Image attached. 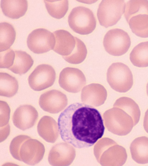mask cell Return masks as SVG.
I'll return each mask as SVG.
<instances>
[{"instance_id": "obj_1", "label": "cell", "mask_w": 148, "mask_h": 166, "mask_svg": "<svg viewBox=\"0 0 148 166\" xmlns=\"http://www.w3.org/2000/svg\"><path fill=\"white\" fill-rule=\"evenodd\" d=\"M58 125L62 140L79 149L94 145L102 137L105 129L99 112L80 103L71 104L60 114Z\"/></svg>"}, {"instance_id": "obj_2", "label": "cell", "mask_w": 148, "mask_h": 166, "mask_svg": "<svg viewBox=\"0 0 148 166\" xmlns=\"http://www.w3.org/2000/svg\"><path fill=\"white\" fill-rule=\"evenodd\" d=\"M107 79L111 88L120 93H125L132 88L133 76L128 67L120 62L112 63L107 73Z\"/></svg>"}, {"instance_id": "obj_3", "label": "cell", "mask_w": 148, "mask_h": 166, "mask_svg": "<svg viewBox=\"0 0 148 166\" xmlns=\"http://www.w3.org/2000/svg\"><path fill=\"white\" fill-rule=\"evenodd\" d=\"M68 22L71 29L83 35L91 33L95 29L96 21L92 11L84 7L73 8L68 17Z\"/></svg>"}, {"instance_id": "obj_4", "label": "cell", "mask_w": 148, "mask_h": 166, "mask_svg": "<svg viewBox=\"0 0 148 166\" xmlns=\"http://www.w3.org/2000/svg\"><path fill=\"white\" fill-rule=\"evenodd\" d=\"M125 6L124 0L102 1L97 14L101 25L107 28L116 24L124 13Z\"/></svg>"}, {"instance_id": "obj_5", "label": "cell", "mask_w": 148, "mask_h": 166, "mask_svg": "<svg viewBox=\"0 0 148 166\" xmlns=\"http://www.w3.org/2000/svg\"><path fill=\"white\" fill-rule=\"evenodd\" d=\"M105 50L109 54L119 56L125 54L130 47L131 41L128 33L119 29L109 30L105 34L103 40Z\"/></svg>"}, {"instance_id": "obj_6", "label": "cell", "mask_w": 148, "mask_h": 166, "mask_svg": "<svg viewBox=\"0 0 148 166\" xmlns=\"http://www.w3.org/2000/svg\"><path fill=\"white\" fill-rule=\"evenodd\" d=\"M55 44L54 35L43 28L33 30L29 35L27 39V46L29 49L37 54L45 53L53 50Z\"/></svg>"}, {"instance_id": "obj_7", "label": "cell", "mask_w": 148, "mask_h": 166, "mask_svg": "<svg viewBox=\"0 0 148 166\" xmlns=\"http://www.w3.org/2000/svg\"><path fill=\"white\" fill-rule=\"evenodd\" d=\"M56 78V72L52 66L41 64L38 65L29 76L28 83L32 89L40 91L51 86Z\"/></svg>"}, {"instance_id": "obj_8", "label": "cell", "mask_w": 148, "mask_h": 166, "mask_svg": "<svg viewBox=\"0 0 148 166\" xmlns=\"http://www.w3.org/2000/svg\"><path fill=\"white\" fill-rule=\"evenodd\" d=\"M60 86L67 91L76 93L81 90L86 84V77L80 69L67 67L60 72L59 79Z\"/></svg>"}, {"instance_id": "obj_9", "label": "cell", "mask_w": 148, "mask_h": 166, "mask_svg": "<svg viewBox=\"0 0 148 166\" xmlns=\"http://www.w3.org/2000/svg\"><path fill=\"white\" fill-rule=\"evenodd\" d=\"M45 152L43 144L37 139L31 138L25 141L20 149L21 161L30 165H34L42 159Z\"/></svg>"}, {"instance_id": "obj_10", "label": "cell", "mask_w": 148, "mask_h": 166, "mask_svg": "<svg viewBox=\"0 0 148 166\" xmlns=\"http://www.w3.org/2000/svg\"><path fill=\"white\" fill-rule=\"evenodd\" d=\"M66 96L61 92L56 90L47 91L40 97L39 103L45 111L55 114L63 110L67 104Z\"/></svg>"}, {"instance_id": "obj_11", "label": "cell", "mask_w": 148, "mask_h": 166, "mask_svg": "<svg viewBox=\"0 0 148 166\" xmlns=\"http://www.w3.org/2000/svg\"><path fill=\"white\" fill-rule=\"evenodd\" d=\"M38 116V113L34 107L29 105H24L20 106L15 111L12 121L17 128L25 131L34 125Z\"/></svg>"}, {"instance_id": "obj_12", "label": "cell", "mask_w": 148, "mask_h": 166, "mask_svg": "<svg viewBox=\"0 0 148 166\" xmlns=\"http://www.w3.org/2000/svg\"><path fill=\"white\" fill-rule=\"evenodd\" d=\"M107 96V91L105 87L98 83H92L84 86L81 93L83 103L92 106H99L103 104Z\"/></svg>"}, {"instance_id": "obj_13", "label": "cell", "mask_w": 148, "mask_h": 166, "mask_svg": "<svg viewBox=\"0 0 148 166\" xmlns=\"http://www.w3.org/2000/svg\"><path fill=\"white\" fill-rule=\"evenodd\" d=\"M53 33L55 44L53 50L62 56L70 55L75 46V37L68 31L62 29L56 31Z\"/></svg>"}, {"instance_id": "obj_14", "label": "cell", "mask_w": 148, "mask_h": 166, "mask_svg": "<svg viewBox=\"0 0 148 166\" xmlns=\"http://www.w3.org/2000/svg\"><path fill=\"white\" fill-rule=\"evenodd\" d=\"M115 120V133L123 136L129 134L134 125L132 117L122 109L114 108L107 111Z\"/></svg>"}, {"instance_id": "obj_15", "label": "cell", "mask_w": 148, "mask_h": 166, "mask_svg": "<svg viewBox=\"0 0 148 166\" xmlns=\"http://www.w3.org/2000/svg\"><path fill=\"white\" fill-rule=\"evenodd\" d=\"M39 135L46 142L54 143L57 139L59 132L58 124L52 117L45 116L39 120L37 125Z\"/></svg>"}, {"instance_id": "obj_16", "label": "cell", "mask_w": 148, "mask_h": 166, "mask_svg": "<svg viewBox=\"0 0 148 166\" xmlns=\"http://www.w3.org/2000/svg\"><path fill=\"white\" fill-rule=\"evenodd\" d=\"M28 2L25 0H1V7L3 14L13 19L23 16L28 8Z\"/></svg>"}, {"instance_id": "obj_17", "label": "cell", "mask_w": 148, "mask_h": 166, "mask_svg": "<svg viewBox=\"0 0 148 166\" xmlns=\"http://www.w3.org/2000/svg\"><path fill=\"white\" fill-rule=\"evenodd\" d=\"M130 149L133 159L140 164L148 163V137L136 138L131 143Z\"/></svg>"}, {"instance_id": "obj_18", "label": "cell", "mask_w": 148, "mask_h": 166, "mask_svg": "<svg viewBox=\"0 0 148 166\" xmlns=\"http://www.w3.org/2000/svg\"><path fill=\"white\" fill-rule=\"evenodd\" d=\"M68 146L67 144H57L52 148L48 159L50 165L53 166L67 165L68 163Z\"/></svg>"}, {"instance_id": "obj_19", "label": "cell", "mask_w": 148, "mask_h": 166, "mask_svg": "<svg viewBox=\"0 0 148 166\" xmlns=\"http://www.w3.org/2000/svg\"><path fill=\"white\" fill-rule=\"evenodd\" d=\"M14 52L15 56L13 65L8 69L16 74H24L33 65L34 61L31 56L25 51L16 50Z\"/></svg>"}, {"instance_id": "obj_20", "label": "cell", "mask_w": 148, "mask_h": 166, "mask_svg": "<svg viewBox=\"0 0 148 166\" xmlns=\"http://www.w3.org/2000/svg\"><path fill=\"white\" fill-rule=\"evenodd\" d=\"M114 106L122 109L130 115L133 119L134 126L139 122L140 110L138 105L132 99L126 97H120L116 101Z\"/></svg>"}, {"instance_id": "obj_21", "label": "cell", "mask_w": 148, "mask_h": 166, "mask_svg": "<svg viewBox=\"0 0 148 166\" xmlns=\"http://www.w3.org/2000/svg\"><path fill=\"white\" fill-rule=\"evenodd\" d=\"M130 59L135 66L148 67V41L140 43L135 46L130 53Z\"/></svg>"}, {"instance_id": "obj_22", "label": "cell", "mask_w": 148, "mask_h": 166, "mask_svg": "<svg viewBox=\"0 0 148 166\" xmlns=\"http://www.w3.org/2000/svg\"><path fill=\"white\" fill-rule=\"evenodd\" d=\"M127 22L132 31L137 36L148 37V14H140L135 15Z\"/></svg>"}, {"instance_id": "obj_23", "label": "cell", "mask_w": 148, "mask_h": 166, "mask_svg": "<svg viewBox=\"0 0 148 166\" xmlns=\"http://www.w3.org/2000/svg\"><path fill=\"white\" fill-rule=\"evenodd\" d=\"M18 88V82L15 78L8 73L0 72V96L12 97L16 93Z\"/></svg>"}, {"instance_id": "obj_24", "label": "cell", "mask_w": 148, "mask_h": 166, "mask_svg": "<svg viewBox=\"0 0 148 166\" xmlns=\"http://www.w3.org/2000/svg\"><path fill=\"white\" fill-rule=\"evenodd\" d=\"M16 33L13 26L7 22L0 24V52L10 48L16 38Z\"/></svg>"}, {"instance_id": "obj_25", "label": "cell", "mask_w": 148, "mask_h": 166, "mask_svg": "<svg viewBox=\"0 0 148 166\" xmlns=\"http://www.w3.org/2000/svg\"><path fill=\"white\" fill-rule=\"evenodd\" d=\"M140 14H148V1L130 0L125 4L124 16L127 22L132 16Z\"/></svg>"}, {"instance_id": "obj_26", "label": "cell", "mask_w": 148, "mask_h": 166, "mask_svg": "<svg viewBox=\"0 0 148 166\" xmlns=\"http://www.w3.org/2000/svg\"><path fill=\"white\" fill-rule=\"evenodd\" d=\"M48 13L52 17L58 19L63 18L69 9L68 0H44Z\"/></svg>"}, {"instance_id": "obj_27", "label": "cell", "mask_w": 148, "mask_h": 166, "mask_svg": "<svg viewBox=\"0 0 148 166\" xmlns=\"http://www.w3.org/2000/svg\"><path fill=\"white\" fill-rule=\"evenodd\" d=\"M76 40L75 47L69 55L62 56L67 62L72 64H79L83 62L86 56L87 51L84 43L80 39L75 37Z\"/></svg>"}, {"instance_id": "obj_28", "label": "cell", "mask_w": 148, "mask_h": 166, "mask_svg": "<svg viewBox=\"0 0 148 166\" xmlns=\"http://www.w3.org/2000/svg\"><path fill=\"white\" fill-rule=\"evenodd\" d=\"M30 138L31 137L28 135H18L13 139L10 145V150L13 158L21 161L19 152L21 145L26 140Z\"/></svg>"}, {"instance_id": "obj_29", "label": "cell", "mask_w": 148, "mask_h": 166, "mask_svg": "<svg viewBox=\"0 0 148 166\" xmlns=\"http://www.w3.org/2000/svg\"><path fill=\"white\" fill-rule=\"evenodd\" d=\"M15 54L11 49L0 52V67L1 68H9L13 65Z\"/></svg>"}, {"instance_id": "obj_30", "label": "cell", "mask_w": 148, "mask_h": 166, "mask_svg": "<svg viewBox=\"0 0 148 166\" xmlns=\"http://www.w3.org/2000/svg\"><path fill=\"white\" fill-rule=\"evenodd\" d=\"M10 109L8 103L4 101H0V127L8 124L10 118Z\"/></svg>"}, {"instance_id": "obj_31", "label": "cell", "mask_w": 148, "mask_h": 166, "mask_svg": "<svg viewBox=\"0 0 148 166\" xmlns=\"http://www.w3.org/2000/svg\"><path fill=\"white\" fill-rule=\"evenodd\" d=\"M10 127L9 124L3 127H0V142L3 141L10 134Z\"/></svg>"}, {"instance_id": "obj_32", "label": "cell", "mask_w": 148, "mask_h": 166, "mask_svg": "<svg viewBox=\"0 0 148 166\" xmlns=\"http://www.w3.org/2000/svg\"><path fill=\"white\" fill-rule=\"evenodd\" d=\"M143 127L146 131L148 133V109L145 114L144 118Z\"/></svg>"}, {"instance_id": "obj_33", "label": "cell", "mask_w": 148, "mask_h": 166, "mask_svg": "<svg viewBox=\"0 0 148 166\" xmlns=\"http://www.w3.org/2000/svg\"><path fill=\"white\" fill-rule=\"evenodd\" d=\"M146 91H147V93L148 96V82L146 86Z\"/></svg>"}]
</instances>
